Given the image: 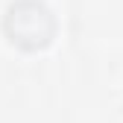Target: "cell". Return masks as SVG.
I'll return each mask as SVG.
<instances>
[{"mask_svg":"<svg viewBox=\"0 0 123 123\" xmlns=\"http://www.w3.org/2000/svg\"><path fill=\"white\" fill-rule=\"evenodd\" d=\"M6 32L12 35L15 44L21 47H44L53 38V18L47 6L35 3V0H24V3H15L6 15Z\"/></svg>","mask_w":123,"mask_h":123,"instance_id":"6da1fadb","label":"cell"}]
</instances>
